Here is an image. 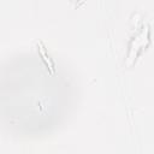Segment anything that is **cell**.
Returning a JSON list of instances; mask_svg holds the SVG:
<instances>
[{
    "label": "cell",
    "mask_w": 154,
    "mask_h": 154,
    "mask_svg": "<svg viewBox=\"0 0 154 154\" xmlns=\"http://www.w3.org/2000/svg\"><path fill=\"white\" fill-rule=\"evenodd\" d=\"M40 53H41V55L43 57V60L46 61V64L49 66V69H51V71L53 72V63L51 61V59H49V57L46 54V51H45V47L40 43Z\"/></svg>",
    "instance_id": "cell-1"
}]
</instances>
